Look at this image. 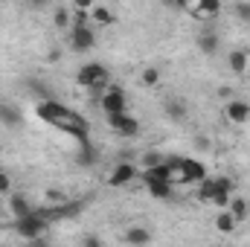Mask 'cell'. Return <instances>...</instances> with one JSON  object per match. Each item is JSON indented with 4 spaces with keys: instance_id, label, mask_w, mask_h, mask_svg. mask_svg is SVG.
I'll list each match as a JSON object with an SVG mask.
<instances>
[{
    "instance_id": "ffe728a7",
    "label": "cell",
    "mask_w": 250,
    "mask_h": 247,
    "mask_svg": "<svg viewBox=\"0 0 250 247\" xmlns=\"http://www.w3.org/2000/svg\"><path fill=\"white\" fill-rule=\"evenodd\" d=\"M201 201H212L215 195H218V186H215V178H207V181H201Z\"/></svg>"
},
{
    "instance_id": "6da1fadb",
    "label": "cell",
    "mask_w": 250,
    "mask_h": 247,
    "mask_svg": "<svg viewBox=\"0 0 250 247\" xmlns=\"http://www.w3.org/2000/svg\"><path fill=\"white\" fill-rule=\"evenodd\" d=\"M35 117H38V120H44V123H50V125H59L62 131L70 123H76V120H79V114H76V111H70L67 105L56 102V99H50V102H38Z\"/></svg>"
},
{
    "instance_id": "5bb4252c",
    "label": "cell",
    "mask_w": 250,
    "mask_h": 247,
    "mask_svg": "<svg viewBox=\"0 0 250 247\" xmlns=\"http://www.w3.org/2000/svg\"><path fill=\"white\" fill-rule=\"evenodd\" d=\"M32 209H35V206H32L23 195H12V198H9V212L15 215V221H18V218H26Z\"/></svg>"
},
{
    "instance_id": "5b68a950",
    "label": "cell",
    "mask_w": 250,
    "mask_h": 247,
    "mask_svg": "<svg viewBox=\"0 0 250 247\" xmlns=\"http://www.w3.org/2000/svg\"><path fill=\"white\" fill-rule=\"evenodd\" d=\"M178 181H181V184H201V181H207V169H204V163L195 160V157H184L181 172H178Z\"/></svg>"
},
{
    "instance_id": "4fadbf2b",
    "label": "cell",
    "mask_w": 250,
    "mask_h": 247,
    "mask_svg": "<svg viewBox=\"0 0 250 247\" xmlns=\"http://www.w3.org/2000/svg\"><path fill=\"white\" fill-rule=\"evenodd\" d=\"M218 47H221V41H218V32H201L198 35V50L204 53V56H212V53H218Z\"/></svg>"
},
{
    "instance_id": "484cf974",
    "label": "cell",
    "mask_w": 250,
    "mask_h": 247,
    "mask_svg": "<svg viewBox=\"0 0 250 247\" xmlns=\"http://www.w3.org/2000/svg\"><path fill=\"white\" fill-rule=\"evenodd\" d=\"M82 247H102V239L93 236V233H87V236L82 239Z\"/></svg>"
},
{
    "instance_id": "3957f363",
    "label": "cell",
    "mask_w": 250,
    "mask_h": 247,
    "mask_svg": "<svg viewBox=\"0 0 250 247\" xmlns=\"http://www.w3.org/2000/svg\"><path fill=\"white\" fill-rule=\"evenodd\" d=\"M47 227H50V221H47V218H41V215H38V209H32L26 218H18V221H15V233H18L21 239H26V242H32V239L44 236V233H47Z\"/></svg>"
},
{
    "instance_id": "9c48e42d",
    "label": "cell",
    "mask_w": 250,
    "mask_h": 247,
    "mask_svg": "<svg viewBox=\"0 0 250 247\" xmlns=\"http://www.w3.org/2000/svg\"><path fill=\"white\" fill-rule=\"evenodd\" d=\"M134 175H137V169H134V163H117L114 166V172H111V178H108V184L111 186H125L134 181Z\"/></svg>"
},
{
    "instance_id": "ba28073f",
    "label": "cell",
    "mask_w": 250,
    "mask_h": 247,
    "mask_svg": "<svg viewBox=\"0 0 250 247\" xmlns=\"http://www.w3.org/2000/svg\"><path fill=\"white\" fill-rule=\"evenodd\" d=\"M224 114H227V120H230V123L242 125V123H248V120H250V105H248V102H242V99H233V102H227Z\"/></svg>"
},
{
    "instance_id": "7c38bea8",
    "label": "cell",
    "mask_w": 250,
    "mask_h": 247,
    "mask_svg": "<svg viewBox=\"0 0 250 247\" xmlns=\"http://www.w3.org/2000/svg\"><path fill=\"white\" fill-rule=\"evenodd\" d=\"M187 9L195 18H204V21H207V18H215V15L221 12V3H218V0H201V3H195V6H187Z\"/></svg>"
},
{
    "instance_id": "d4e9b609",
    "label": "cell",
    "mask_w": 250,
    "mask_h": 247,
    "mask_svg": "<svg viewBox=\"0 0 250 247\" xmlns=\"http://www.w3.org/2000/svg\"><path fill=\"white\" fill-rule=\"evenodd\" d=\"M67 23H70V15H67L64 6H59V9H56V26H67Z\"/></svg>"
},
{
    "instance_id": "e0dca14e",
    "label": "cell",
    "mask_w": 250,
    "mask_h": 247,
    "mask_svg": "<svg viewBox=\"0 0 250 247\" xmlns=\"http://www.w3.org/2000/svg\"><path fill=\"white\" fill-rule=\"evenodd\" d=\"M166 114H169V120H175V123H184L187 120V102H181V99H169L166 102Z\"/></svg>"
},
{
    "instance_id": "ac0fdd59",
    "label": "cell",
    "mask_w": 250,
    "mask_h": 247,
    "mask_svg": "<svg viewBox=\"0 0 250 247\" xmlns=\"http://www.w3.org/2000/svg\"><path fill=\"white\" fill-rule=\"evenodd\" d=\"M148 192H151V195H154V198H160V201H163V198H172V189H175V184H169V181H148Z\"/></svg>"
},
{
    "instance_id": "44dd1931",
    "label": "cell",
    "mask_w": 250,
    "mask_h": 247,
    "mask_svg": "<svg viewBox=\"0 0 250 247\" xmlns=\"http://www.w3.org/2000/svg\"><path fill=\"white\" fill-rule=\"evenodd\" d=\"M93 21L102 23V26H108V23H114V15H111V9H105V6H93Z\"/></svg>"
},
{
    "instance_id": "7402d4cb",
    "label": "cell",
    "mask_w": 250,
    "mask_h": 247,
    "mask_svg": "<svg viewBox=\"0 0 250 247\" xmlns=\"http://www.w3.org/2000/svg\"><path fill=\"white\" fill-rule=\"evenodd\" d=\"M233 15H236L242 23H250V3H248V0L236 3V6H233Z\"/></svg>"
},
{
    "instance_id": "9a60e30c",
    "label": "cell",
    "mask_w": 250,
    "mask_h": 247,
    "mask_svg": "<svg viewBox=\"0 0 250 247\" xmlns=\"http://www.w3.org/2000/svg\"><path fill=\"white\" fill-rule=\"evenodd\" d=\"M227 67H230V73L242 76V73L248 70V53H245V50H233V53L227 56Z\"/></svg>"
},
{
    "instance_id": "7a4b0ae2",
    "label": "cell",
    "mask_w": 250,
    "mask_h": 247,
    "mask_svg": "<svg viewBox=\"0 0 250 247\" xmlns=\"http://www.w3.org/2000/svg\"><path fill=\"white\" fill-rule=\"evenodd\" d=\"M76 82H79V87H87L93 93H105V87H108V67L99 62L84 64V67H79Z\"/></svg>"
},
{
    "instance_id": "52a82bcc",
    "label": "cell",
    "mask_w": 250,
    "mask_h": 247,
    "mask_svg": "<svg viewBox=\"0 0 250 247\" xmlns=\"http://www.w3.org/2000/svg\"><path fill=\"white\" fill-rule=\"evenodd\" d=\"M108 123L114 131H120L123 137H137L140 134V123L131 117V114H117V117H108Z\"/></svg>"
},
{
    "instance_id": "8992f818",
    "label": "cell",
    "mask_w": 250,
    "mask_h": 247,
    "mask_svg": "<svg viewBox=\"0 0 250 247\" xmlns=\"http://www.w3.org/2000/svg\"><path fill=\"white\" fill-rule=\"evenodd\" d=\"M70 44H73L76 53H87V50H93V44H96V32H93L90 26H73Z\"/></svg>"
},
{
    "instance_id": "8fae6325",
    "label": "cell",
    "mask_w": 250,
    "mask_h": 247,
    "mask_svg": "<svg viewBox=\"0 0 250 247\" xmlns=\"http://www.w3.org/2000/svg\"><path fill=\"white\" fill-rule=\"evenodd\" d=\"M23 123V114L18 105H9V102H0V125H9V128H18Z\"/></svg>"
},
{
    "instance_id": "277c9868",
    "label": "cell",
    "mask_w": 250,
    "mask_h": 247,
    "mask_svg": "<svg viewBox=\"0 0 250 247\" xmlns=\"http://www.w3.org/2000/svg\"><path fill=\"white\" fill-rule=\"evenodd\" d=\"M99 105L108 117H117V114H128V102H125V90L120 87H108L102 96H99Z\"/></svg>"
},
{
    "instance_id": "cb8c5ba5",
    "label": "cell",
    "mask_w": 250,
    "mask_h": 247,
    "mask_svg": "<svg viewBox=\"0 0 250 247\" xmlns=\"http://www.w3.org/2000/svg\"><path fill=\"white\" fill-rule=\"evenodd\" d=\"M93 157H96V151H93V145H82V154H79V163H82V166H90V163H93Z\"/></svg>"
},
{
    "instance_id": "f1b7e54d",
    "label": "cell",
    "mask_w": 250,
    "mask_h": 247,
    "mask_svg": "<svg viewBox=\"0 0 250 247\" xmlns=\"http://www.w3.org/2000/svg\"><path fill=\"white\" fill-rule=\"evenodd\" d=\"M198 148H204V151H207V148H209V140H207V137H198Z\"/></svg>"
},
{
    "instance_id": "30bf717a",
    "label": "cell",
    "mask_w": 250,
    "mask_h": 247,
    "mask_svg": "<svg viewBox=\"0 0 250 247\" xmlns=\"http://www.w3.org/2000/svg\"><path fill=\"white\" fill-rule=\"evenodd\" d=\"M123 239H125V245H131V247H146V245H151V230L148 227H128L123 233Z\"/></svg>"
},
{
    "instance_id": "2e32d148",
    "label": "cell",
    "mask_w": 250,
    "mask_h": 247,
    "mask_svg": "<svg viewBox=\"0 0 250 247\" xmlns=\"http://www.w3.org/2000/svg\"><path fill=\"white\" fill-rule=\"evenodd\" d=\"M227 212H230V215L236 218V224H239V221H245V218L250 215V204L245 201V198H233L230 206H227Z\"/></svg>"
},
{
    "instance_id": "4316f807",
    "label": "cell",
    "mask_w": 250,
    "mask_h": 247,
    "mask_svg": "<svg viewBox=\"0 0 250 247\" xmlns=\"http://www.w3.org/2000/svg\"><path fill=\"white\" fill-rule=\"evenodd\" d=\"M26 247H56V245H53L47 236H38V239H32V242H29Z\"/></svg>"
},
{
    "instance_id": "d6986e66",
    "label": "cell",
    "mask_w": 250,
    "mask_h": 247,
    "mask_svg": "<svg viewBox=\"0 0 250 247\" xmlns=\"http://www.w3.org/2000/svg\"><path fill=\"white\" fill-rule=\"evenodd\" d=\"M215 227H218V233H233V230H236V218H233L227 209H221V212L215 215Z\"/></svg>"
},
{
    "instance_id": "603a6c76",
    "label": "cell",
    "mask_w": 250,
    "mask_h": 247,
    "mask_svg": "<svg viewBox=\"0 0 250 247\" xmlns=\"http://www.w3.org/2000/svg\"><path fill=\"white\" fill-rule=\"evenodd\" d=\"M140 79H143V84H148V87H151V84H157V82H160V70H157V67H146Z\"/></svg>"
},
{
    "instance_id": "83f0119b",
    "label": "cell",
    "mask_w": 250,
    "mask_h": 247,
    "mask_svg": "<svg viewBox=\"0 0 250 247\" xmlns=\"http://www.w3.org/2000/svg\"><path fill=\"white\" fill-rule=\"evenodd\" d=\"M9 175H3V172H0V195H6V192H9Z\"/></svg>"
}]
</instances>
